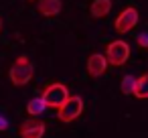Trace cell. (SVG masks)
<instances>
[{
  "instance_id": "10",
  "label": "cell",
  "mask_w": 148,
  "mask_h": 138,
  "mask_svg": "<svg viewBox=\"0 0 148 138\" xmlns=\"http://www.w3.org/2000/svg\"><path fill=\"white\" fill-rule=\"evenodd\" d=\"M47 108H49V106H47V102H45V97H43V95H41V97H33V100L27 104V112L31 114V118L41 116Z\"/></svg>"
},
{
  "instance_id": "14",
  "label": "cell",
  "mask_w": 148,
  "mask_h": 138,
  "mask_svg": "<svg viewBox=\"0 0 148 138\" xmlns=\"http://www.w3.org/2000/svg\"><path fill=\"white\" fill-rule=\"evenodd\" d=\"M4 130H8V120L0 116V132H4Z\"/></svg>"
},
{
  "instance_id": "4",
  "label": "cell",
  "mask_w": 148,
  "mask_h": 138,
  "mask_svg": "<svg viewBox=\"0 0 148 138\" xmlns=\"http://www.w3.org/2000/svg\"><path fill=\"white\" fill-rule=\"evenodd\" d=\"M81 112H83V100H81L79 95H71V97L59 108L57 118H59V122L69 124V122H73L75 118H79Z\"/></svg>"
},
{
  "instance_id": "11",
  "label": "cell",
  "mask_w": 148,
  "mask_h": 138,
  "mask_svg": "<svg viewBox=\"0 0 148 138\" xmlns=\"http://www.w3.org/2000/svg\"><path fill=\"white\" fill-rule=\"evenodd\" d=\"M134 95H136L138 100H148V73H144L142 77H138Z\"/></svg>"
},
{
  "instance_id": "3",
  "label": "cell",
  "mask_w": 148,
  "mask_h": 138,
  "mask_svg": "<svg viewBox=\"0 0 148 138\" xmlns=\"http://www.w3.org/2000/svg\"><path fill=\"white\" fill-rule=\"evenodd\" d=\"M43 97H45V102H47L49 108H57L59 110L71 95H69L67 85H63V83H51V85H47L43 89Z\"/></svg>"
},
{
  "instance_id": "9",
  "label": "cell",
  "mask_w": 148,
  "mask_h": 138,
  "mask_svg": "<svg viewBox=\"0 0 148 138\" xmlns=\"http://www.w3.org/2000/svg\"><path fill=\"white\" fill-rule=\"evenodd\" d=\"M110 10H112V0H93L89 6V12L93 19H106Z\"/></svg>"
},
{
  "instance_id": "8",
  "label": "cell",
  "mask_w": 148,
  "mask_h": 138,
  "mask_svg": "<svg viewBox=\"0 0 148 138\" xmlns=\"http://www.w3.org/2000/svg\"><path fill=\"white\" fill-rule=\"evenodd\" d=\"M63 4H61V0H39V4H37V10L43 14V16H57L61 12Z\"/></svg>"
},
{
  "instance_id": "7",
  "label": "cell",
  "mask_w": 148,
  "mask_h": 138,
  "mask_svg": "<svg viewBox=\"0 0 148 138\" xmlns=\"http://www.w3.org/2000/svg\"><path fill=\"white\" fill-rule=\"evenodd\" d=\"M108 59H106V55H101V53H93V55H89V59H87V73H89V77H99V75H103L106 73V69H108Z\"/></svg>"
},
{
  "instance_id": "15",
  "label": "cell",
  "mask_w": 148,
  "mask_h": 138,
  "mask_svg": "<svg viewBox=\"0 0 148 138\" xmlns=\"http://www.w3.org/2000/svg\"><path fill=\"white\" fill-rule=\"evenodd\" d=\"M0 31H2V19H0Z\"/></svg>"
},
{
  "instance_id": "12",
  "label": "cell",
  "mask_w": 148,
  "mask_h": 138,
  "mask_svg": "<svg viewBox=\"0 0 148 138\" xmlns=\"http://www.w3.org/2000/svg\"><path fill=\"white\" fill-rule=\"evenodd\" d=\"M136 81H138V77H134V75H126V77L122 79V85H120L122 93H126V95L134 93V91H136Z\"/></svg>"
},
{
  "instance_id": "1",
  "label": "cell",
  "mask_w": 148,
  "mask_h": 138,
  "mask_svg": "<svg viewBox=\"0 0 148 138\" xmlns=\"http://www.w3.org/2000/svg\"><path fill=\"white\" fill-rule=\"evenodd\" d=\"M33 75H35V69H33L29 57H27V55H18L16 61H14V65H12L10 71H8L10 81L21 87V85H27V83L33 79Z\"/></svg>"
},
{
  "instance_id": "2",
  "label": "cell",
  "mask_w": 148,
  "mask_h": 138,
  "mask_svg": "<svg viewBox=\"0 0 148 138\" xmlns=\"http://www.w3.org/2000/svg\"><path fill=\"white\" fill-rule=\"evenodd\" d=\"M128 57H130V45H128L126 41H122V39L112 41V43L106 47V59H108V63L114 65V67H122V65L128 61Z\"/></svg>"
},
{
  "instance_id": "13",
  "label": "cell",
  "mask_w": 148,
  "mask_h": 138,
  "mask_svg": "<svg viewBox=\"0 0 148 138\" xmlns=\"http://www.w3.org/2000/svg\"><path fill=\"white\" fill-rule=\"evenodd\" d=\"M136 43L142 47V49H148V33H140L136 37Z\"/></svg>"
},
{
  "instance_id": "5",
  "label": "cell",
  "mask_w": 148,
  "mask_h": 138,
  "mask_svg": "<svg viewBox=\"0 0 148 138\" xmlns=\"http://www.w3.org/2000/svg\"><path fill=\"white\" fill-rule=\"evenodd\" d=\"M136 25H138V10L134 6H128V8H124L120 12V16L116 19V25L114 27H116V31L120 35H124V33L132 31Z\"/></svg>"
},
{
  "instance_id": "6",
  "label": "cell",
  "mask_w": 148,
  "mask_h": 138,
  "mask_svg": "<svg viewBox=\"0 0 148 138\" xmlns=\"http://www.w3.org/2000/svg\"><path fill=\"white\" fill-rule=\"evenodd\" d=\"M21 138H43L45 134V122L41 120H27L18 126Z\"/></svg>"
}]
</instances>
